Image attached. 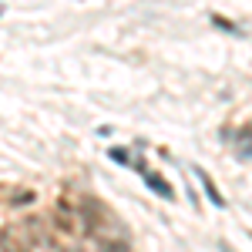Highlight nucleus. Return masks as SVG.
<instances>
[{"label":"nucleus","mask_w":252,"mask_h":252,"mask_svg":"<svg viewBox=\"0 0 252 252\" xmlns=\"http://www.w3.org/2000/svg\"><path fill=\"white\" fill-rule=\"evenodd\" d=\"M78 215H81V222H84L88 232H97L101 222H104V209L97 205L94 198H81V202H78Z\"/></svg>","instance_id":"1"},{"label":"nucleus","mask_w":252,"mask_h":252,"mask_svg":"<svg viewBox=\"0 0 252 252\" xmlns=\"http://www.w3.org/2000/svg\"><path fill=\"white\" fill-rule=\"evenodd\" d=\"M64 252H81V249H64Z\"/></svg>","instance_id":"7"},{"label":"nucleus","mask_w":252,"mask_h":252,"mask_svg":"<svg viewBox=\"0 0 252 252\" xmlns=\"http://www.w3.org/2000/svg\"><path fill=\"white\" fill-rule=\"evenodd\" d=\"M97 252H131V246H128L125 239H101Z\"/></svg>","instance_id":"4"},{"label":"nucleus","mask_w":252,"mask_h":252,"mask_svg":"<svg viewBox=\"0 0 252 252\" xmlns=\"http://www.w3.org/2000/svg\"><path fill=\"white\" fill-rule=\"evenodd\" d=\"M195 175H198V182H202V185H205V192H209V198H212L215 205H225V198H222V195H219V189H215V185H212V178H209V175L202 172V168H195Z\"/></svg>","instance_id":"3"},{"label":"nucleus","mask_w":252,"mask_h":252,"mask_svg":"<svg viewBox=\"0 0 252 252\" xmlns=\"http://www.w3.org/2000/svg\"><path fill=\"white\" fill-rule=\"evenodd\" d=\"M239 161H242V165L249 161V125H246L242 135H239Z\"/></svg>","instance_id":"5"},{"label":"nucleus","mask_w":252,"mask_h":252,"mask_svg":"<svg viewBox=\"0 0 252 252\" xmlns=\"http://www.w3.org/2000/svg\"><path fill=\"white\" fill-rule=\"evenodd\" d=\"M0 249L3 252H31V242L24 239V225H20V229L7 225V229L0 232Z\"/></svg>","instance_id":"2"},{"label":"nucleus","mask_w":252,"mask_h":252,"mask_svg":"<svg viewBox=\"0 0 252 252\" xmlns=\"http://www.w3.org/2000/svg\"><path fill=\"white\" fill-rule=\"evenodd\" d=\"M148 185H152L155 192H161L165 198H172V185H168L165 178H158V175H148Z\"/></svg>","instance_id":"6"}]
</instances>
